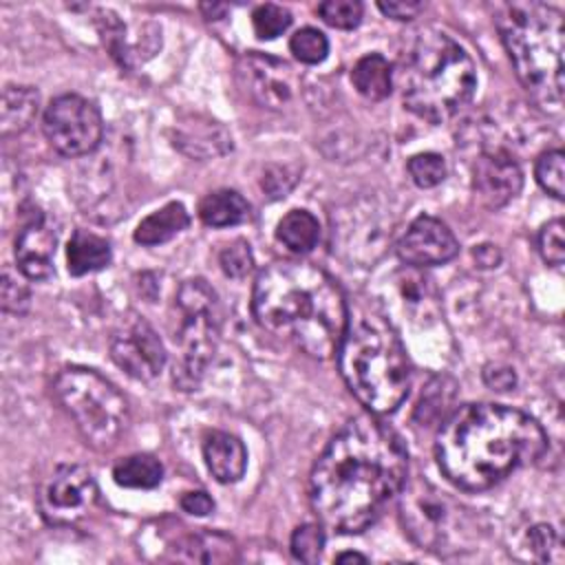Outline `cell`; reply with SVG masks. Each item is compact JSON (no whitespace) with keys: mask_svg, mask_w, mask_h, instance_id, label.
Wrapping results in <instances>:
<instances>
[{"mask_svg":"<svg viewBox=\"0 0 565 565\" xmlns=\"http://www.w3.org/2000/svg\"><path fill=\"white\" fill-rule=\"evenodd\" d=\"M408 452L384 422L349 419L316 459L309 501L327 530L358 534L373 525L406 486Z\"/></svg>","mask_w":565,"mask_h":565,"instance_id":"cell-1","label":"cell"},{"mask_svg":"<svg viewBox=\"0 0 565 565\" xmlns=\"http://www.w3.org/2000/svg\"><path fill=\"white\" fill-rule=\"evenodd\" d=\"M547 448L541 424L503 404H466L437 430L435 457L450 483L481 492L516 468L536 461Z\"/></svg>","mask_w":565,"mask_h":565,"instance_id":"cell-2","label":"cell"},{"mask_svg":"<svg viewBox=\"0 0 565 565\" xmlns=\"http://www.w3.org/2000/svg\"><path fill=\"white\" fill-rule=\"evenodd\" d=\"M252 313L265 331L291 340L318 360L338 351L349 324V307L338 280L302 260L271 263L256 276Z\"/></svg>","mask_w":565,"mask_h":565,"instance_id":"cell-3","label":"cell"},{"mask_svg":"<svg viewBox=\"0 0 565 565\" xmlns=\"http://www.w3.org/2000/svg\"><path fill=\"white\" fill-rule=\"evenodd\" d=\"M397 82L411 113L441 124L472 99L477 71L463 46L444 31L424 26L411 33L399 53Z\"/></svg>","mask_w":565,"mask_h":565,"instance_id":"cell-4","label":"cell"},{"mask_svg":"<svg viewBox=\"0 0 565 565\" xmlns=\"http://www.w3.org/2000/svg\"><path fill=\"white\" fill-rule=\"evenodd\" d=\"M335 353L342 380L366 411L386 415L406 399L411 364L399 335L386 318L377 313L349 318Z\"/></svg>","mask_w":565,"mask_h":565,"instance_id":"cell-5","label":"cell"},{"mask_svg":"<svg viewBox=\"0 0 565 565\" xmlns=\"http://www.w3.org/2000/svg\"><path fill=\"white\" fill-rule=\"evenodd\" d=\"M514 73L545 113L563 106V13L543 2L505 4L497 18Z\"/></svg>","mask_w":565,"mask_h":565,"instance_id":"cell-6","label":"cell"},{"mask_svg":"<svg viewBox=\"0 0 565 565\" xmlns=\"http://www.w3.org/2000/svg\"><path fill=\"white\" fill-rule=\"evenodd\" d=\"M53 393L93 448L108 450L124 435L130 419L128 399L97 371L66 366L55 375Z\"/></svg>","mask_w":565,"mask_h":565,"instance_id":"cell-7","label":"cell"},{"mask_svg":"<svg viewBox=\"0 0 565 565\" xmlns=\"http://www.w3.org/2000/svg\"><path fill=\"white\" fill-rule=\"evenodd\" d=\"M174 309L177 329L172 338L179 349V360L174 362L172 380L179 388L192 391L199 386L216 353L221 338V305L205 280L192 278L177 289Z\"/></svg>","mask_w":565,"mask_h":565,"instance_id":"cell-8","label":"cell"},{"mask_svg":"<svg viewBox=\"0 0 565 565\" xmlns=\"http://www.w3.org/2000/svg\"><path fill=\"white\" fill-rule=\"evenodd\" d=\"M49 143L64 157L93 152L104 137L99 108L82 95H60L51 99L42 119Z\"/></svg>","mask_w":565,"mask_h":565,"instance_id":"cell-9","label":"cell"},{"mask_svg":"<svg viewBox=\"0 0 565 565\" xmlns=\"http://www.w3.org/2000/svg\"><path fill=\"white\" fill-rule=\"evenodd\" d=\"M404 490V488H402ZM399 521L404 532L422 547L444 552L450 536V505L428 483H413L399 499Z\"/></svg>","mask_w":565,"mask_h":565,"instance_id":"cell-10","label":"cell"},{"mask_svg":"<svg viewBox=\"0 0 565 565\" xmlns=\"http://www.w3.org/2000/svg\"><path fill=\"white\" fill-rule=\"evenodd\" d=\"M97 501V483L79 463L57 466L40 494V510L49 523L68 525L79 521Z\"/></svg>","mask_w":565,"mask_h":565,"instance_id":"cell-11","label":"cell"},{"mask_svg":"<svg viewBox=\"0 0 565 565\" xmlns=\"http://www.w3.org/2000/svg\"><path fill=\"white\" fill-rule=\"evenodd\" d=\"M110 355L119 369L141 382L154 380L168 358L157 331L137 313L124 318L115 329L110 338Z\"/></svg>","mask_w":565,"mask_h":565,"instance_id":"cell-12","label":"cell"},{"mask_svg":"<svg viewBox=\"0 0 565 565\" xmlns=\"http://www.w3.org/2000/svg\"><path fill=\"white\" fill-rule=\"evenodd\" d=\"M459 243L452 230L428 214L417 216L397 243V256L411 267H430L457 256Z\"/></svg>","mask_w":565,"mask_h":565,"instance_id":"cell-13","label":"cell"},{"mask_svg":"<svg viewBox=\"0 0 565 565\" xmlns=\"http://www.w3.org/2000/svg\"><path fill=\"white\" fill-rule=\"evenodd\" d=\"M523 185L519 163L505 150L481 152L472 163V188L483 205L497 210L510 203Z\"/></svg>","mask_w":565,"mask_h":565,"instance_id":"cell-14","label":"cell"},{"mask_svg":"<svg viewBox=\"0 0 565 565\" xmlns=\"http://www.w3.org/2000/svg\"><path fill=\"white\" fill-rule=\"evenodd\" d=\"M57 232L42 212H33L15 236L18 269L31 280H46L53 274Z\"/></svg>","mask_w":565,"mask_h":565,"instance_id":"cell-15","label":"cell"},{"mask_svg":"<svg viewBox=\"0 0 565 565\" xmlns=\"http://www.w3.org/2000/svg\"><path fill=\"white\" fill-rule=\"evenodd\" d=\"M289 66L276 57L252 53L238 66V77L245 90L267 108H282L291 99Z\"/></svg>","mask_w":565,"mask_h":565,"instance_id":"cell-16","label":"cell"},{"mask_svg":"<svg viewBox=\"0 0 565 565\" xmlns=\"http://www.w3.org/2000/svg\"><path fill=\"white\" fill-rule=\"evenodd\" d=\"M174 146L192 159H212L232 150L230 132L205 117H190L174 128Z\"/></svg>","mask_w":565,"mask_h":565,"instance_id":"cell-17","label":"cell"},{"mask_svg":"<svg viewBox=\"0 0 565 565\" xmlns=\"http://www.w3.org/2000/svg\"><path fill=\"white\" fill-rule=\"evenodd\" d=\"M203 459L218 483L238 481L247 466V452L243 441L225 430H212L205 435Z\"/></svg>","mask_w":565,"mask_h":565,"instance_id":"cell-18","label":"cell"},{"mask_svg":"<svg viewBox=\"0 0 565 565\" xmlns=\"http://www.w3.org/2000/svg\"><path fill=\"white\" fill-rule=\"evenodd\" d=\"M113 258L110 243L104 236H97L86 230H75L68 247H66V263H68V274L73 276H84L90 271H99L108 267Z\"/></svg>","mask_w":565,"mask_h":565,"instance_id":"cell-19","label":"cell"},{"mask_svg":"<svg viewBox=\"0 0 565 565\" xmlns=\"http://www.w3.org/2000/svg\"><path fill=\"white\" fill-rule=\"evenodd\" d=\"M38 90L31 86L9 84L2 90V110H0V132L2 137L24 132L38 115Z\"/></svg>","mask_w":565,"mask_h":565,"instance_id":"cell-20","label":"cell"},{"mask_svg":"<svg viewBox=\"0 0 565 565\" xmlns=\"http://www.w3.org/2000/svg\"><path fill=\"white\" fill-rule=\"evenodd\" d=\"M190 223V216L183 207V203L179 201H170L163 207H159L157 212L148 214L135 230V241L139 245L152 247V245H161L168 243L170 238H174L179 232H183Z\"/></svg>","mask_w":565,"mask_h":565,"instance_id":"cell-21","label":"cell"},{"mask_svg":"<svg viewBox=\"0 0 565 565\" xmlns=\"http://www.w3.org/2000/svg\"><path fill=\"white\" fill-rule=\"evenodd\" d=\"M249 203L236 190H216L201 199L199 216L210 227H232L249 218Z\"/></svg>","mask_w":565,"mask_h":565,"instance_id":"cell-22","label":"cell"},{"mask_svg":"<svg viewBox=\"0 0 565 565\" xmlns=\"http://www.w3.org/2000/svg\"><path fill=\"white\" fill-rule=\"evenodd\" d=\"M351 82L362 97L371 102H380L391 95L393 68L384 55L369 53L355 62L351 71Z\"/></svg>","mask_w":565,"mask_h":565,"instance_id":"cell-23","label":"cell"},{"mask_svg":"<svg viewBox=\"0 0 565 565\" xmlns=\"http://www.w3.org/2000/svg\"><path fill=\"white\" fill-rule=\"evenodd\" d=\"M276 238L291 254H307L320 238V223L307 210H289L276 227Z\"/></svg>","mask_w":565,"mask_h":565,"instance_id":"cell-24","label":"cell"},{"mask_svg":"<svg viewBox=\"0 0 565 565\" xmlns=\"http://www.w3.org/2000/svg\"><path fill=\"white\" fill-rule=\"evenodd\" d=\"M113 479L121 488H135V490H150L157 488L163 479V466L157 457L139 452L124 457L113 468Z\"/></svg>","mask_w":565,"mask_h":565,"instance_id":"cell-25","label":"cell"},{"mask_svg":"<svg viewBox=\"0 0 565 565\" xmlns=\"http://www.w3.org/2000/svg\"><path fill=\"white\" fill-rule=\"evenodd\" d=\"M181 550H183V554H179L177 558H183V561L225 563V561H234V550L236 547H234L232 539H227L223 534L201 532V534L188 536Z\"/></svg>","mask_w":565,"mask_h":565,"instance_id":"cell-26","label":"cell"},{"mask_svg":"<svg viewBox=\"0 0 565 565\" xmlns=\"http://www.w3.org/2000/svg\"><path fill=\"white\" fill-rule=\"evenodd\" d=\"M534 177L539 185L552 194L554 199H563L565 194V154L561 148L547 150L536 159L534 166Z\"/></svg>","mask_w":565,"mask_h":565,"instance_id":"cell-27","label":"cell"},{"mask_svg":"<svg viewBox=\"0 0 565 565\" xmlns=\"http://www.w3.org/2000/svg\"><path fill=\"white\" fill-rule=\"evenodd\" d=\"M289 51L302 64H318L329 53V40H327V35L322 31H318L313 26H305V29H298L291 35Z\"/></svg>","mask_w":565,"mask_h":565,"instance_id":"cell-28","label":"cell"},{"mask_svg":"<svg viewBox=\"0 0 565 565\" xmlns=\"http://www.w3.org/2000/svg\"><path fill=\"white\" fill-rule=\"evenodd\" d=\"M408 174L413 179V183L417 188H435L439 185L446 174H448V168H446V161L441 154L437 152H419V154H413L408 159Z\"/></svg>","mask_w":565,"mask_h":565,"instance_id":"cell-29","label":"cell"},{"mask_svg":"<svg viewBox=\"0 0 565 565\" xmlns=\"http://www.w3.org/2000/svg\"><path fill=\"white\" fill-rule=\"evenodd\" d=\"M291 24V13L280 7V4H260L254 9L252 13V26H254V33L260 38V40H274L278 38L280 33H285Z\"/></svg>","mask_w":565,"mask_h":565,"instance_id":"cell-30","label":"cell"},{"mask_svg":"<svg viewBox=\"0 0 565 565\" xmlns=\"http://www.w3.org/2000/svg\"><path fill=\"white\" fill-rule=\"evenodd\" d=\"M291 554L296 561H302V563H318L320 554H322V547H324V532L320 525H313V523H305V525H298L291 534Z\"/></svg>","mask_w":565,"mask_h":565,"instance_id":"cell-31","label":"cell"},{"mask_svg":"<svg viewBox=\"0 0 565 565\" xmlns=\"http://www.w3.org/2000/svg\"><path fill=\"white\" fill-rule=\"evenodd\" d=\"M362 11L358 0H327L318 4L320 18L335 29H355L362 20Z\"/></svg>","mask_w":565,"mask_h":565,"instance_id":"cell-32","label":"cell"},{"mask_svg":"<svg viewBox=\"0 0 565 565\" xmlns=\"http://www.w3.org/2000/svg\"><path fill=\"white\" fill-rule=\"evenodd\" d=\"M218 265L225 271V276L230 278H245L252 267H254V256L252 249L245 241H234L230 245H225L218 254Z\"/></svg>","mask_w":565,"mask_h":565,"instance_id":"cell-33","label":"cell"},{"mask_svg":"<svg viewBox=\"0 0 565 565\" xmlns=\"http://www.w3.org/2000/svg\"><path fill=\"white\" fill-rule=\"evenodd\" d=\"M527 543H530L532 554L539 561H547V563H561L563 561L561 541H558V534L554 532L552 525H545V523L534 525L527 534Z\"/></svg>","mask_w":565,"mask_h":565,"instance_id":"cell-34","label":"cell"},{"mask_svg":"<svg viewBox=\"0 0 565 565\" xmlns=\"http://www.w3.org/2000/svg\"><path fill=\"white\" fill-rule=\"evenodd\" d=\"M539 252L545 263L561 267L565 258V241H563V218H554L545 223L539 232Z\"/></svg>","mask_w":565,"mask_h":565,"instance_id":"cell-35","label":"cell"},{"mask_svg":"<svg viewBox=\"0 0 565 565\" xmlns=\"http://www.w3.org/2000/svg\"><path fill=\"white\" fill-rule=\"evenodd\" d=\"M444 377H439V380H435L430 386H428V391L422 395V399H419V404H417V411H415V417L422 422V424H428V422H433V419H439L441 417V413L446 411V404L452 399V393H448V395H444Z\"/></svg>","mask_w":565,"mask_h":565,"instance_id":"cell-36","label":"cell"},{"mask_svg":"<svg viewBox=\"0 0 565 565\" xmlns=\"http://www.w3.org/2000/svg\"><path fill=\"white\" fill-rule=\"evenodd\" d=\"M29 302H31V296H29V289L13 280L9 271H4V278H2V309L9 311V313H24L29 309Z\"/></svg>","mask_w":565,"mask_h":565,"instance_id":"cell-37","label":"cell"},{"mask_svg":"<svg viewBox=\"0 0 565 565\" xmlns=\"http://www.w3.org/2000/svg\"><path fill=\"white\" fill-rule=\"evenodd\" d=\"M296 183V177L289 172L287 166H271L263 177V188L269 192L271 199L285 196Z\"/></svg>","mask_w":565,"mask_h":565,"instance_id":"cell-38","label":"cell"},{"mask_svg":"<svg viewBox=\"0 0 565 565\" xmlns=\"http://www.w3.org/2000/svg\"><path fill=\"white\" fill-rule=\"evenodd\" d=\"M483 382L492 388V391H510L516 386V373L510 366H501V364H488L483 369Z\"/></svg>","mask_w":565,"mask_h":565,"instance_id":"cell-39","label":"cell"},{"mask_svg":"<svg viewBox=\"0 0 565 565\" xmlns=\"http://www.w3.org/2000/svg\"><path fill=\"white\" fill-rule=\"evenodd\" d=\"M377 9L393 20H413V18H417L419 11H424V4L415 2V0H406V2L393 0V2H377Z\"/></svg>","mask_w":565,"mask_h":565,"instance_id":"cell-40","label":"cell"},{"mask_svg":"<svg viewBox=\"0 0 565 565\" xmlns=\"http://www.w3.org/2000/svg\"><path fill=\"white\" fill-rule=\"evenodd\" d=\"M181 508L194 516H207L214 510V501L203 490H192L181 497Z\"/></svg>","mask_w":565,"mask_h":565,"instance_id":"cell-41","label":"cell"},{"mask_svg":"<svg viewBox=\"0 0 565 565\" xmlns=\"http://www.w3.org/2000/svg\"><path fill=\"white\" fill-rule=\"evenodd\" d=\"M475 260L481 265V267H497L499 260H501V254L494 245H479L475 249Z\"/></svg>","mask_w":565,"mask_h":565,"instance_id":"cell-42","label":"cell"},{"mask_svg":"<svg viewBox=\"0 0 565 565\" xmlns=\"http://www.w3.org/2000/svg\"><path fill=\"white\" fill-rule=\"evenodd\" d=\"M335 563H366V556L358 552H342L335 556Z\"/></svg>","mask_w":565,"mask_h":565,"instance_id":"cell-43","label":"cell"}]
</instances>
